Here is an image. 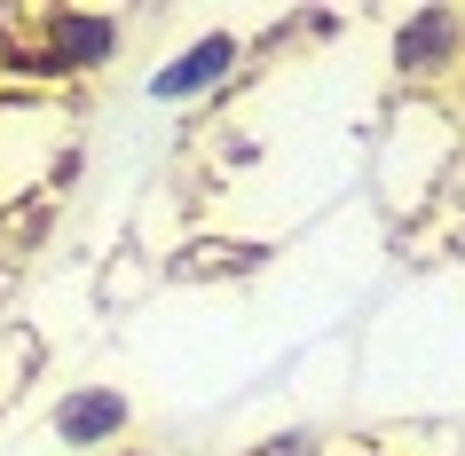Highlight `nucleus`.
Instances as JSON below:
<instances>
[{
    "label": "nucleus",
    "instance_id": "nucleus-3",
    "mask_svg": "<svg viewBox=\"0 0 465 456\" xmlns=\"http://www.w3.org/2000/svg\"><path fill=\"white\" fill-rule=\"evenodd\" d=\"M126 425H134V402H126L119 385H64L48 402V441L72 456H103L119 449Z\"/></svg>",
    "mask_w": 465,
    "mask_h": 456
},
{
    "label": "nucleus",
    "instance_id": "nucleus-4",
    "mask_svg": "<svg viewBox=\"0 0 465 456\" xmlns=\"http://www.w3.org/2000/svg\"><path fill=\"white\" fill-rule=\"evenodd\" d=\"M237 63H245V40L237 32H205V40H190L182 55H166L150 72V95L158 102H197V95H213L221 79H237Z\"/></svg>",
    "mask_w": 465,
    "mask_h": 456
},
{
    "label": "nucleus",
    "instance_id": "nucleus-1",
    "mask_svg": "<svg viewBox=\"0 0 465 456\" xmlns=\"http://www.w3.org/2000/svg\"><path fill=\"white\" fill-rule=\"evenodd\" d=\"M126 48V24L103 16V8H25L16 16V72L48 79V87H72V79L111 72Z\"/></svg>",
    "mask_w": 465,
    "mask_h": 456
},
{
    "label": "nucleus",
    "instance_id": "nucleus-6",
    "mask_svg": "<svg viewBox=\"0 0 465 456\" xmlns=\"http://www.w3.org/2000/svg\"><path fill=\"white\" fill-rule=\"evenodd\" d=\"M103 456H158V449H134V441H119V449H103Z\"/></svg>",
    "mask_w": 465,
    "mask_h": 456
},
{
    "label": "nucleus",
    "instance_id": "nucleus-2",
    "mask_svg": "<svg viewBox=\"0 0 465 456\" xmlns=\"http://www.w3.org/2000/svg\"><path fill=\"white\" fill-rule=\"evenodd\" d=\"M387 63L402 87H450V79H465V8H450V0H434V8H402L387 32Z\"/></svg>",
    "mask_w": 465,
    "mask_h": 456
},
{
    "label": "nucleus",
    "instance_id": "nucleus-7",
    "mask_svg": "<svg viewBox=\"0 0 465 456\" xmlns=\"http://www.w3.org/2000/svg\"><path fill=\"white\" fill-rule=\"evenodd\" d=\"M458 119H465V79H458Z\"/></svg>",
    "mask_w": 465,
    "mask_h": 456
},
{
    "label": "nucleus",
    "instance_id": "nucleus-5",
    "mask_svg": "<svg viewBox=\"0 0 465 456\" xmlns=\"http://www.w3.org/2000/svg\"><path fill=\"white\" fill-rule=\"evenodd\" d=\"M252 456H323V432L316 425H292V432H276V441H261Z\"/></svg>",
    "mask_w": 465,
    "mask_h": 456
}]
</instances>
